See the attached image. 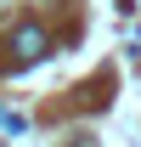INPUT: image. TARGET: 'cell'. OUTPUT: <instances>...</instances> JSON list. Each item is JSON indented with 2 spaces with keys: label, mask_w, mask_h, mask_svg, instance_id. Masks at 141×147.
I'll return each instance as SVG.
<instances>
[{
  "label": "cell",
  "mask_w": 141,
  "mask_h": 147,
  "mask_svg": "<svg viewBox=\"0 0 141 147\" xmlns=\"http://www.w3.org/2000/svg\"><path fill=\"white\" fill-rule=\"evenodd\" d=\"M11 45H17V57H23V62H34V57H45V45H51V40H45V28H34V23H23Z\"/></svg>",
  "instance_id": "1"
},
{
  "label": "cell",
  "mask_w": 141,
  "mask_h": 147,
  "mask_svg": "<svg viewBox=\"0 0 141 147\" xmlns=\"http://www.w3.org/2000/svg\"><path fill=\"white\" fill-rule=\"evenodd\" d=\"M0 136L23 142V136H28V119H23V113H6V108H0Z\"/></svg>",
  "instance_id": "2"
}]
</instances>
